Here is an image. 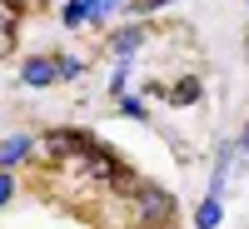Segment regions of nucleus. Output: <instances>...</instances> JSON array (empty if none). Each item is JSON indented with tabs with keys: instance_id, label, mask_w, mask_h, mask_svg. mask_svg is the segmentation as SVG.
Here are the masks:
<instances>
[{
	"instance_id": "1",
	"label": "nucleus",
	"mask_w": 249,
	"mask_h": 229,
	"mask_svg": "<svg viewBox=\"0 0 249 229\" xmlns=\"http://www.w3.org/2000/svg\"><path fill=\"white\" fill-rule=\"evenodd\" d=\"M135 214L144 229H160L175 219V194L160 190V184H135Z\"/></svg>"
},
{
	"instance_id": "2",
	"label": "nucleus",
	"mask_w": 249,
	"mask_h": 229,
	"mask_svg": "<svg viewBox=\"0 0 249 229\" xmlns=\"http://www.w3.org/2000/svg\"><path fill=\"white\" fill-rule=\"evenodd\" d=\"M90 135L85 130H50L45 140H40V150H45V159H55V164H70V159H80L90 150Z\"/></svg>"
},
{
	"instance_id": "3",
	"label": "nucleus",
	"mask_w": 249,
	"mask_h": 229,
	"mask_svg": "<svg viewBox=\"0 0 249 229\" xmlns=\"http://www.w3.org/2000/svg\"><path fill=\"white\" fill-rule=\"evenodd\" d=\"M80 164H85V175H95V179H105V184H135V175L124 170V164L105 150V144H90L85 155H80Z\"/></svg>"
},
{
	"instance_id": "4",
	"label": "nucleus",
	"mask_w": 249,
	"mask_h": 229,
	"mask_svg": "<svg viewBox=\"0 0 249 229\" xmlns=\"http://www.w3.org/2000/svg\"><path fill=\"white\" fill-rule=\"evenodd\" d=\"M55 80H60V65L45 60V55L25 60V70H20V85H30V90H45V85H55Z\"/></svg>"
},
{
	"instance_id": "5",
	"label": "nucleus",
	"mask_w": 249,
	"mask_h": 229,
	"mask_svg": "<svg viewBox=\"0 0 249 229\" xmlns=\"http://www.w3.org/2000/svg\"><path fill=\"white\" fill-rule=\"evenodd\" d=\"M35 150V144L25 140V135H15V140H5V144H0V170H10V164H20V159H25Z\"/></svg>"
},
{
	"instance_id": "6",
	"label": "nucleus",
	"mask_w": 249,
	"mask_h": 229,
	"mask_svg": "<svg viewBox=\"0 0 249 229\" xmlns=\"http://www.w3.org/2000/svg\"><path fill=\"white\" fill-rule=\"evenodd\" d=\"M140 40H144V30H140V25H130V30H120L110 45H115V55H120V60H130V55L140 50Z\"/></svg>"
},
{
	"instance_id": "7",
	"label": "nucleus",
	"mask_w": 249,
	"mask_h": 229,
	"mask_svg": "<svg viewBox=\"0 0 249 229\" xmlns=\"http://www.w3.org/2000/svg\"><path fill=\"white\" fill-rule=\"evenodd\" d=\"M219 214H224V210H219V194H210V199L195 210V224H199V229H214V224H219Z\"/></svg>"
},
{
	"instance_id": "8",
	"label": "nucleus",
	"mask_w": 249,
	"mask_h": 229,
	"mask_svg": "<svg viewBox=\"0 0 249 229\" xmlns=\"http://www.w3.org/2000/svg\"><path fill=\"white\" fill-rule=\"evenodd\" d=\"M164 100H170V105H195V100H199V80H179Z\"/></svg>"
},
{
	"instance_id": "9",
	"label": "nucleus",
	"mask_w": 249,
	"mask_h": 229,
	"mask_svg": "<svg viewBox=\"0 0 249 229\" xmlns=\"http://www.w3.org/2000/svg\"><path fill=\"white\" fill-rule=\"evenodd\" d=\"M164 5H175V0H135L130 10H135V15H150V10H164Z\"/></svg>"
},
{
	"instance_id": "10",
	"label": "nucleus",
	"mask_w": 249,
	"mask_h": 229,
	"mask_svg": "<svg viewBox=\"0 0 249 229\" xmlns=\"http://www.w3.org/2000/svg\"><path fill=\"white\" fill-rule=\"evenodd\" d=\"M120 105H124V115H130V120H144V105H140L135 95H120Z\"/></svg>"
},
{
	"instance_id": "11",
	"label": "nucleus",
	"mask_w": 249,
	"mask_h": 229,
	"mask_svg": "<svg viewBox=\"0 0 249 229\" xmlns=\"http://www.w3.org/2000/svg\"><path fill=\"white\" fill-rule=\"evenodd\" d=\"M55 65H60V80H75L80 70H85V65H80V60H55Z\"/></svg>"
},
{
	"instance_id": "12",
	"label": "nucleus",
	"mask_w": 249,
	"mask_h": 229,
	"mask_svg": "<svg viewBox=\"0 0 249 229\" xmlns=\"http://www.w3.org/2000/svg\"><path fill=\"white\" fill-rule=\"evenodd\" d=\"M10 194H15V179H10V170H0V204H10Z\"/></svg>"
},
{
	"instance_id": "13",
	"label": "nucleus",
	"mask_w": 249,
	"mask_h": 229,
	"mask_svg": "<svg viewBox=\"0 0 249 229\" xmlns=\"http://www.w3.org/2000/svg\"><path fill=\"white\" fill-rule=\"evenodd\" d=\"M10 50H15V30H10V25H0V60H5Z\"/></svg>"
},
{
	"instance_id": "14",
	"label": "nucleus",
	"mask_w": 249,
	"mask_h": 229,
	"mask_svg": "<svg viewBox=\"0 0 249 229\" xmlns=\"http://www.w3.org/2000/svg\"><path fill=\"white\" fill-rule=\"evenodd\" d=\"M10 5H15L20 15H25V10H45V5H50V0H10Z\"/></svg>"
},
{
	"instance_id": "15",
	"label": "nucleus",
	"mask_w": 249,
	"mask_h": 229,
	"mask_svg": "<svg viewBox=\"0 0 249 229\" xmlns=\"http://www.w3.org/2000/svg\"><path fill=\"white\" fill-rule=\"evenodd\" d=\"M239 150H244V155H249V130H244V140H239Z\"/></svg>"
}]
</instances>
